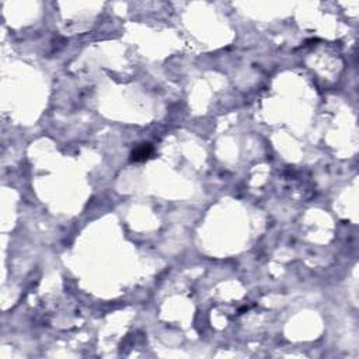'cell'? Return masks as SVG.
Wrapping results in <instances>:
<instances>
[{"label":"cell","instance_id":"1","mask_svg":"<svg viewBox=\"0 0 359 359\" xmlns=\"http://www.w3.org/2000/svg\"><path fill=\"white\" fill-rule=\"evenodd\" d=\"M152 153H153V146L150 143H143V145L138 146L131 153V160L132 162H143L146 159H149Z\"/></svg>","mask_w":359,"mask_h":359}]
</instances>
